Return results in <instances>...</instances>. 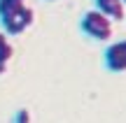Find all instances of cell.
Wrapping results in <instances>:
<instances>
[{"label": "cell", "mask_w": 126, "mask_h": 123, "mask_svg": "<svg viewBox=\"0 0 126 123\" xmlns=\"http://www.w3.org/2000/svg\"><path fill=\"white\" fill-rule=\"evenodd\" d=\"M14 123H31V112H28L26 107H21V109L16 112V116H14Z\"/></svg>", "instance_id": "8992f818"}, {"label": "cell", "mask_w": 126, "mask_h": 123, "mask_svg": "<svg viewBox=\"0 0 126 123\" xmlns=\"http://www.w3.org/2000/svg\"><path fill=\"white\" fill-rule=\"evenodd\" d=\"M79 30L84 37L94 42H108L114 35V21L94 7V9H86L79 16Z\"/></svg>", "instance_id": "6da1fadb"}, {"label": "cell", "mask_w": 126, "mask_h": 123, "mask_svg": "<svg viewBox=\"0 0 126 123\" xmlns=\"http://www.w3.org/2000/svg\"><path fill=\"white\" fill-rule=\"evenodd\" d=\"M103 65L112 74L126 72V37L119 40V42L108 44V49L103 51Z\"/></svg>", "instance_id": "3957f363"}, {"label": "cell", "mask_w": 126, "mask_h": 123, "mask_svg": "<svg viewBox=\"0 0 126 123\" xmlns=\"http://www.w3.org/2000/svg\"><path fill=\"white\" fill-rule=\"evenodd\" d=\"M5 72H7V63H2V60H0V77H2Z\"/></svg>", "instance_id": "ba28073f"}, {"label": "cell", "mask_w": 126, "mask_h": 123, "mask_svg": "<svg viewBox=\"0 0 126 123\" xmlns=\"http://www.w3.org/2000/svg\"><path fill=\"white\" fill-rule=\"evenodd\" d=\"M94 7L110 16L112 21H124L126 19V5L124 0H94Z\"/></svg>", "instance_id": "277c9868"}, {"label": "cell", "mask_w": 126, "mask_h": 123, "mask_svg": "<svg viewBox=\"0 0 126 123\" xmlns=\"http://www.w3.org/2000/svg\"><path fill=\"white\" fill-rule=\"evenodd\" d=\"M47 2H54V0H47Z\"/></svg>", "instance_id": "9c48e42d"}, {"label": "cell", "mask_w": 126, "mask_h": 123, "mask_svg": "<svg viewBox=\"0 0 126 123\" xmlns=\"http://www.w3.org/2000/svg\"><path fill=\"white\" fill-rule=\"evenodd\" d=\"M124 5H126V0H124Z\"/></svg>", "instance_id": "30bf717a"}, {"label": "cell", "mask_w": 126, "mask_h": 123, "mask_svg": "<svg viewBox=\"0 0 126 123\" xmlns=\"http://www.w3.org/2000/svg\"><path fill=\"white\" fill-rule=\"evenodd\" d=\"M7 42H9V40H7V35H5V33H0V46H5Z\"/></svg>", "instance_id": "52a82bcc"}, {"label": "cell", "mask_w": 126, "mask_h": 123, "mask_svg": "<svg viewBox=\"0 0 126 123\" xmlns=\"http://www.w3.org/2000/svg\"><path fill=\"white\" fill-rule=\"evenodd\" d=\"M23 5H26V0H0V19H7L12 14H16Z\"/></svg>", "instance_id": "5b68a950"}, {"label": "cell", "mask_w": 126, "mask_h": 123, "mask_svg": "<svg viewBox=\"0 0 126 123\" xmlns=\"http://www.w3.org/2000/svg\"><path fill=\"white\" fill-rule=\"evenodd\" d=\"M33 21H35V12H33V7H28V5H23L16 14H12V16L0 19L5 35H9V37L21 35L23 30H28V28L33 26Z\"/></svg>", "instance_id": "7a4b0ae2"}]
</instances>
